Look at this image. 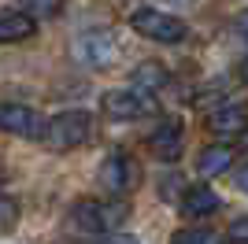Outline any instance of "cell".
I'll list each match as a JSON object with an SVG mask.
<instances>
[{"instance_id":"9","label":"cell","mask_w":248,"mask_h":244,"mask_svg":"<svg viewBox=\"0 0 248 244\" xmlns=\"http://www.w3.org/2000/svg\"><path fill=\"white\" fill-rule=\"evenodd\" d=\"M37 33V19L26 8H0V45H22Z\"/></svg>"},{"instance_id":"16","label":"cell","mask_w":248,"mask_h":244,"mask_svg":"<svg viewBox=\"0 0 248 244\" xmlns=\"http://www.w3.org/2000/svg\"><path fill=\"white\" fill-rule=\"evenodd\" d=\"M15 222H19V200H11V196L0 193V233H8Z\"/></svg>"},{"instance_id":"8","label":"cell","mask_w":248,"mask_h":244,"mask_svg":"<svg viewBox=\"0 0 248 244\" xmlns=\"http://www.w3.org/2000/svg\"><path fill=\"white\" fill-rule=\"evenodd\" d=\"M182 148H186V126H182V119L167 115V119L148 133V152H152L155 159H163V163H174L178 155H182Z\"/></svg>"},{"instance_id":"6","label":"cell","mask_w":248,"mask_h":244,"mask_svg":"<svg viewBox=\"0 0 248 244\" xmlns=\"http://www.w3.org/2000/svg\"><path fill=\"white\" fill-rule=\"evenodd\" d=\"M96 182L108 189V196H126L137 182H141V170H137V163L130 159V152H123V148H111V152L100 159Z\"/></svg>"},{"instance_id":"17","label":"cell","mask_w":248,"mask_h":244,"mask_svg":"<svg viewBox=\"0 0 248 244\" xmlns=\"http://www.w3.org/2000/svg\"><path fill=\"white\" fill-rule=\"evenodd\" d=\"M226 237H230V241H248V214H241V218H233V222H230Z\"/></svg>"},{"instance_id":"3","label":"cell","mask_w":248,"mask_h":244,"mask_svg":"<svg viewBox=\"0 0 248 244\" xmlns=\"http://www.w3.org/2000/svg\"><path fill=\"white\" fill-rule=\"evenodd\" d=\"M89 137H93V115L74 107V111H60L45 122L41 141L48 148H56V152H71V148H82Z\"/></svg>"},{"instance_id":"12","label":"cell","mask_w":248,"mask_h":244,"mask_svg":"<svg viewBox=\"0 0 248 244\" xmlns=\"http://www.w3.org/2000/svg\"><path fill=\"white\" fill-rule=\"evenodd\" d=\"M230 163H233V148L230 144H207L197 155V174L200 178H218V174L230 170Z\"/></svg>"},{"instance_id":"10","label":"cell","mask_w":248,"mask_h":244,"mask_svg":"<svg viewBox=\"0 0 248 244\" xmlns=\"http://www.w3.org/2000/svg\"><path fill=\"white\" fill-rule=\"evenodd\" d=\"M207 130L215 137H241L248 130V107L245 104H222L207 115Z\"/></svg>"},{"instance_id":"11","label":"cell","mask_w":248,"mask_h":244,"mask_svg":"<svg viewBox=\"0 0 248 244\" xmlns=\"http://www.w3.org/2000/svg\"><path fill=\"white\" fill-rule=\"evenodd\" d=\"M218 207H222V200H218L207 185H193V189H186V196H182V214H186V218H207V214H215Z\"/></svg>"},{"instance_id":"7","label":"cell","mask_w":248,"mask_h":244,"mask_svg":"<svg viewBox=\"0 0 248 244\" xmlns=\"http://www.w3.org/2000/svg\"><path fill=\"white\" fill-rule=\"evenodd\" d=\"M0 133H11V137H26V141H41L45 137V119L26 104L4 100L0 104Z\"/></svg>"},{"instance_id":"13","label":"cell","mask_w":248,"mask_h":244,"mask_svg":"<svg viewBox=\"0 0 248 244\" xmlns=\"http://www.w3.org/2000/svg\"><path fill=\"white\" fill-rule=\"evenodd\" d=\"M130 81L134 85H141V89H163L167 81H170V71H167L163 63H155V60H145V63H137L134 74H130Z\"/></svg>"},{"instance_id":"18","label":"cell","mask_w":248,"mask_h":244,"mask_svg":"<svg viewBox=\"0 0 248 244\" xmlns=\"http://www.w3.org/2000/svg\"><path fill=\"white\" fill-rule=\"evenodd\" d=\"M233 30H237L241 37L248 41V11H241V15H237V22H233Z\"/></svg>"},{"instance_id":"19","label":"cell","mask_w":248,"mask_h":244,"mask_svg":"<svg viewBox=\"0 0 248 244\" xmlns=\"http://www.w3.org/2000/svg\"><path fill=\"white\" fill-rule=\"evenodd\" d=\"M237 189L248 196V167H241V170H237Z\"/></svg>"},{"instance_id":"2","label":"cell","mask_w":248,"mask_h":244,"mask_svg":"<svg viewBox=\"0 0 248 244\" xmlns=\"http://www.w3.org/2000/svg\"><path fill=\"white\" fill-rule=\"evenodd\" d=\"M130 218V203L123 196H111V200H78L71 207V226L82 229V233H111Z\"/></svg>"},{"instance_id":"20","label":"cell","mask_w":248,"mask_h":244,"mask_svg":"<svg viewBox=\"0 0 248 244\" xmlns=\"http://www.w3.org/2000/svg\"><path fill=\"white\" fill-rule=\"evenodd\" d=\"M241 81H245V85H248V60L241 63Z\"/></svg>"},{"instance_id":"15","label":"cell","mask_w":248,"mask_h":244,"mask_svg":"<svg viewBox=\"0 0 248 244\" xmlns=\"http://www.w3.org/2000/svg\"><path fill=\"white\" fill-rule=\"evenodd\" d=\"M63 4L67 0H19V8H26L33 19H56L63 11Z\"/></svg>"},{"instance_id":"14","label":"cell","mask_w":248,"mask_h":244,"mask_svg":"<svg viewBox=\"0 0 248 244\" xmlns=\"http://www.w3.org/2000/svg\"><path fill=\"white\" fill-rule=\"evenodd\" d=\"M174 241L178 244H215V241H222V233L207 229V226H189V229H178Z\"/></svg>"},{"instance_id":"21","label":"cell","mask_w":248,"mask_h":244,"mask_svg":"<svg viewBox=\"0 0 248 244\" xmlns=\"http://www.w3.org/2000/svg\"><path fill=\"white\" fill-rule=\"evenodd\" d=\"M237 141H241V144H245V148H248V130H245V133H241V137H237Z\"/></svg>"},{"instance_id":"4","label":"cell","mask_w":248,"mask_h":244,"mask_svg":"<svg viewBox=\"0 0 248 244\" xmlns=\"http://www.w3.org/2000/svg\"><path fill=\"white\" fill-rule=\"evenodd\" d=\"M71 56L85 71H108V67H115V60H119V41H115L111 30H85V33L74 37Z\"/></svg>"},{"instance_id":"5","label":"cell","mask_w":248,"mask_h":244,"mask_svg":"<svg viewBox=\"0 0 248 244\" xmlns=\"http://www.w3.org/2000/svg\"><path fill=\"white\" fill-rule=\"evenodd\" d=\"M100 107L108 119H119V122H130V119H145V115L155 111V96L152 89H141V85H126V89H111L100 96Z\"/></svg>"},{"instance_id":"1","label":"cell","mask_w":248,"mask_h":244,"mask_svg":"<svg viewBox=\"0 0 248 244\" xmlns=\"http://www.w3.org/2000/svg\"><path fill=\"white\" fill-rule=\"evenodd\" d=\"M126 22H130V30H137L141 37L155 41V45H182L189 37V26L178 19L174 11L152 8V4H134Z\"/></svg>"}]
</instances>
